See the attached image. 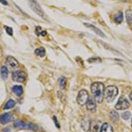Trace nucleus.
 <instances>
[{
	"label": "nucleus",
	"mask_w": 132,
	"mask_h": 132,
	"mask_svg": "<svg viewBox=\"0 0 132 132\" xmlns=\"http://www.w3.org/2000/svg\"><path fill=\"white\" fill-rule=\"evenodd\" d=\"M0 3L2 4L3 5H5V6H7V5L9 4L6 0H0Z\"/></svg>",
	"instance_id": "bb28decb"
},
{
	"label": "nucleus",
	"mask_w": 132,
	"mask_h": 132,
	"mask_svg": "<svg viewBox=\"0 0 132 132\" xmlns=\"http://www.w3.org/2000/svg\"><path fill=\"white\" fill-rule=\"evenodd\" d=\"M6 62L7 66L11 69H14L19 67V65H20L18 61L15 57H13L12 56L7 57L6 60Z\"/></svg>",
	"instance_id": "0eeeda50"
},
{
	"label": "nucleus",
	"mask_w": 132,
	"mask_h": 132,
	"mask_svg": "<svg viewBox=\"0 0 132 132\" xmlns=\"http://www.w3.org/2000/svg\"><path fill=\"white\" fill-rule=\"evenodd\" d=\"M67 80L66 79V78L64 77H61L58 80L59 83V87L61 89H64L66 88V86H67Z\"/></svg>",
	"instance_id": "dca6fc26"
},
{
	"label": "nucleus",
	"mask_w": 132,
	"mask_h": 132,
	"mask_svg": "<svg viewBox=\"0 0 132 132\" xmlns=\"http://www.w3.org/2000/svg\"><path fill=\"white\" fill-rule=\"evenodd\" d=\"M12 91L17 96H21L23 93V87L20 85H15L12 88Z\"/></svg>",
	"instance_id": "f8f14e48"
},
{
	"label": "nucleus",
	"mask_w": 132,
	"mask_h": 132,
	"mask_svg": "<svg viewBox=\"0 0 132 132\" xmlns=\"http://www.w3.org/2000/svg\"><path fill=\"white\" fill-rule=\"evenodd\" d=\"M91 91L97 103H102L104 100V86L101 82H93L91 86Z\"/></svg>",
	"instance_id": "f257e3e1"
},
{
	"label": "nucleus",
	"mask_w": 132,
	"mask_h": 132,
	"mask_svg": "<svg viewBox=\"0 0 132 132\" xmlns=\"http://www.w3.org/2000/svg\"><path fill=\"white\" fill-rule=\"evenodd\" d=\"M131 127H132V120H131Z\"/></svg>",
	"instance_id": "2f4dec72"
},
{
	"label": "nucleus",
	"mask_w": 132,
	"mask_h": 132,
	"mask_svg": "<svg viewBox=\"0 0 132 132\" xmlns=\"http://www.w3.org/2000/svg\"><path fill=\"white\" fill-rule=\"evenodd\" d=\"M90 127H91L90 120L88 118H85L82 122V128L85 130V131H88L90 129Z\"/></svg>",
	"instance_id": "9b49d317"
},
{
	"label": "nucleus",
	"mask_w": 132,
	"mask_h": 132,
	"mask_svg": "<svg viewBox=\"0 0 132 132\" xmlns=\"http://www.w3.org/2000/svg\"><path fill=\"white\" fill-rule=\"evenodd\" d=\"M13 120V116L10 113H3L2 115L0 116V122L2 125H6V124L9 123Z\"/></svg>",
	"instance_id": "1a4fd4ad"
},
{
	"label": "nucleus",
	"mask_w": 132,
	"mask_h": 132,
	"mask_svg": "<svg viewBox=\"0 0 132 132\" xmlns=\"http://www.w3.org/2000/svg\"><path fill=\"white\" fill-rule=\"evenodd\" d=\"M126 18L127 20V22L131 28L132 29V11L128 10L126 11Z\"/></svg>",
	"instance_id": "2eb2a0df"
},
{
	"label": "nucleus",
	"mask_w": 132,
	"mask_h": 132,
	"mask_svg": "<svg viewBox=\"0 0 132 132\" xmlns=\"http://www.w3.org/2000/svg\"><path fill=\"white\" fill-rule=\"evenodd\" d=\"M2 132H11V131L9 128H6V129H4L3 130Z\"/></svg>",
	"instance_id": "cd10ccee"
},
{
	"label": "nucleus",
	"mask_w": 132,
	"mask_h": 132,
	"mask_svg": "<svg viewBox=\"0 0 132 132\" xmlns=\"http://www.w3.org/2000/svg\"><path fill=\"white\" fill-rule=\"evenodd\" d=\"M118 94V89L116 86H109L104 89V98L108 102L113 101Z\"/></svg>",
	"instance_id": "f03ea898"
},
{
	"label": "nucleus",
	"mask_w": 132,
	"mask_h": 132,
	"mask_svg": "<svg viewBox=\"0 0 132 132\" xmlns=\"http://www.w3.org/2000/svg\"><path fill=\"white\" fill-rule=\"evenodd\" d=\"M90 131L91 132H98L99 131V125L96 122H93L91 123V127H90Z\"/></svg>",
	"instance_id": "4be33fe9"
},
{
	"label": "nucleus",
	"mask_w": 132,
	"mask_h": 132,
	"mask_svg": "<svg viewBox=\"0 0 132 132\" xmlns=\"http://www.w3.org/2000/svg\"><path fill=\"white\" fill-rule=\"evenodd\" d=\"M110 118L112 120L113 122H116L119 119V115L116 111H112L110 113Z\"/></svg>",
	"instance_id": "aec40b11"
},
{
	"label": "nucleus",
	"mask_w": 132,
	"mask_h": 132,
	"mask_svg": "<svg viewBox=\"0 0 132 132\" xmlns=\"http://www.w3.org/2000/svg\"><path fill=\"white\" fill-rule=\"evenodd\" d=\"M89 97V95L88 91L85 89H82L79 91L78 96H77V102L80 106H84L87 103Z\"/></svg>",
	"instance_id": "20e7f679"
},
{
	"label": "nucleus",
	"mask_w": 132,
	"mask_h": 132,
	"mask_svg": "<svg viewBox=\"0 0 132 132\" xmlns=\"http://www.w3.org/2000/svg\"><path fill=\"white\" fill-rule=\"evenodd\" d=\"M100 132H113L112 126L108 123H104L100 128Z\"/></svg>",
	"instance_id": "4468645a"
},
{
	"label": "nucleus",
	"mask_w": 132,
	"mask_h": 132,
	"mask_svg": "<svg viewBox=\"0 0 132 132\" xmlns=\"http://www.w3.org/2000/svg\"><path fill=\"white\" fill-rule=\"evenodd\" d=\"M30 1V4L31 9L37 13V15H40L41 17L44 18V13L42 9L39 6V5L37 4L35 0H29Z\"/></svg>",
	"instance_id": "6e6552de"
},
{
	"label": "nucleus",
	"mask_w": 132,
	"mask_h": 132,
	"mask_svg": "<svg viewBox=\"0 0 132 132\" xmlns=\"http://www.w3.org/2000/svg\"><path fill=\"white\" fill-rule=\"evenodd\" d=\"M35 53L36 55H37V56L43 57H44V55H45V49H44L43 47L37 48L35 49Z\"/></svg>",
	"instance_id": "6ab92c4d"
},
{
	"label": "nucleus",
	"mask_w": 132,
	"mask_h": 132,
	"mask_svg": "<svg viewBox=\"0 0 132 132\" xmlns=\"http://www.w3.org/2000/svg\"><path fill=\"white\" fill-rule=\"evenodd\" d=\"M14 126L16 128L20 129H29L33 130V131H37L39 128L37 125L31 123V122H25L22 120H18V121L15 122Z\"/></svg>",
	"instance_id": "7ed1b4c3"
},
{
	"label": "nucleus",
	"mask_w": 132,
	"mask_h": 132,
	"mask_svg": "<svg viewBox=\"0 0 132 132\" xmlns=\"http://www.w3.org/2000/svg\"><path fill=\"white\" fill-rule=\"evenodd\" d=\"M130 106V103L125 97H122L118 101L115 108L117 110H125Z\"/></svg>",
	"instance_id": "423d86ee"
},
{
	"label": "nucleus",
	"mask_w": 132,
	"mask_h": 132,
	"mask_svg": "<svg viewBox=\"0 0 132 132\" xmlns=\"http://www.w3.org/2000/svg\"><path fill=\"white\" fill-rule=\"evenodd\" d=\"M123 20V15L122 12H118V13L115 15L114 22L118 24H120Z\"/></svg>",
	"instance_id": "a211bd4d"
},
{
	"label": "nucleus",
	"mask_w": 132,
	"mask_h": 132,
	"mask_svg": "<svg viewBox=\"0 0 132 132\" xmlns=\"http://www.w3.org/2000/svg\"><path fill=\"white\" fill-rule=\"evenodd\" d=\"M101 60H102L99 57H91L88 60V62H101Z\"/></svg>",
	"instance_id": "393cba45"
},
{
	"label": "nucleus",
	"mask_w": 132,
	"mask_h": 132,
	"mask_svg": "<svg viewBox=\"0 0 132 132\" xmlns=\"http://www.w3.org/2000/svg\"><path fill=\"white\" fill-rule=\"evenodd\" d=\"M131 117V113L129 111H125L122 114V118L124 120H128L129 119V118Z\"/></svg>",
	"instance_id": "5701e85b"
},
{
	"label": "nucleus",
	"mask_w": 132,
	"mask_h": 132,
	"mask_svg": "<svg viewBox=\"0 0 132 132\" xmlns=\"http://www.w3.org/2000/svg\"><path fill=\"white\" fill-rule=\"evenodd\" d=\"M15 105V102L13 100L11 99V100H9L8 102H6V104H5L4 106V109H10L13 108L14 107Z\"/></svg>",
	"instance_id": "412c9836"
},
{
	"label": "nucleus",
	"mask_w": 132,
	"mask_h": 132,
	"mask_svg": "<svg viewBox=\"0 0 132 132\" xmlns=\"http://www.w3.org/2000/svg\"><path fill=\"white\" fill-rule=\"evenodd\" d=\"M86 106H87V110L90 112H95L96 110V104H95V100L91 97H89L86 103Z\"/></svg>",
	"instance_id": "9d476101"
},
{
	"label": "nucleus",
	"mask_w": 132,
	"mask_h": 132,
	"mask_svg": "<svg viewBox=\"0 0 132 132\" xmlns=\"http://www.w3.org/2000/svg\"><path fill=\"white\" fill-rule=\"evenodd\" d=\"M53 120H54L55 125L57 126V127L60 128V125H59V123L57 122V118H56V117H55V116H54V117H53Z\"/></svg>",
	"instance_id": "a878e982"
},
{
	"label": "nucleus",
	"mask_w": 132,
	"mask_h": 132,
	"mask_svg": "<svg viewBox=\"0 0 132 132\" xmlns=\"http://www.w3.org/2000/svg\"><path fill=\"white\" fill-rule=\"evenodd\" d=\"M129 97H130V99H131V101H132V91H131V93H130Z\"/></svg>",
	"instance_id": "c756f323"
},
{
	"label": "nucleus",
	"mask_w": 132,
	"mask_h": 132,
	"mask_svg": "<svg viewBox=\"0 0 132 132\" xmlns=\"http://www.w3.org/2000/svg\"><path fill=\"white\" fill-rule=\"evenodd\" d=\"M1 75H2V78L5 80L8 78L9 76V70H8V68L5 66H2V68H1Z\"/></svg>",
	"instance_id": "f3484780"
},
{
	"label": "nucleus",
	"mask_w": 132,
	"mask_h": 132,
	"mask_svg": "<svg viewBox=\"0 0 132 132\" xmlns=\"http://www.w3.org/2000/svg\"><path fill=\"white\" fill-rule=\"evenodd\" d=\"M12 78L15 82H24L27 78V74L23 71H15L12 73Z\"/></svg>",
	"instance_id": "39448f33"
},
{
	"label": "nucleus",
	"mask_w": 132,
	"mask_h": 132,
	"mask_svg": "<svg viewBox=\"0 0 132 132\" xmlns=\"http://www.w3.org/2000/svg\"><path fill=\"white\" fill-rule=\"evenodd\" d=\"M46 34H47L46 31H42L41 33H40V35H42V36H46Z\"/></svg>",
	"instance_id": "c85d7f7f"
},
{
	"label": "nucleus",
	"mask_w": 132,
	"mask_h": 132,
	"mask_svg": "<svg viewBox=\"0 0 132 132\" xmlns=\"http://www.w3.org/2000/svg\"><path fill=\"white\" fill-rule=\"evenodd\" d=\"M2 29L0 28V35H2Z\"/></svg>",
	"instance_id": "7c9ffc66"
},
{
	"label": "nucleus",
	"mask_w": 132,
	"mask_h": 132,
	"mask_svg": "<svg viewBox=\"0 0 132 132\" xmlns=\"http://www.w3.org/2000/svg\"><path fill=\"white\" fill-rule=\"evenodd\" d=\"M85 25L86 26H87L88 28H90V29H91L93 31H94L97 35H100L101 37H104V35L103 34V32H102L99 28H97V27H95V26H94L93 25H92V24H85Z\"/></svg>",
	"instance_id": "ddd939ff"
},
{
	"label": "nucleus",
	"mask_w": 132,
	"mask_h": 132,
	"mask_svg": "<svg viewBox=\"0 0 132 132\" xmlns=\"http://www.w3.org/2000/svg\"><path fill=\"white\" fill-rule=\"evenodd\" d=\"M4 28H5V30H6V32L8 33V35H13V28H11V27H9V26H5Z\"/></svg>",
	"instance_id": "b1692460"
}]
</instances>
